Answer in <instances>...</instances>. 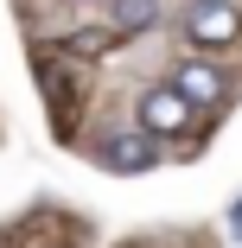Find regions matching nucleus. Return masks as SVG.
<instances>
[{"instance_id": "nucleus-1", "label": "nucleus", "mask_w": 242, "mask_h": 248, "mask_svg": "<svg viewBox=\"0 0 242 248\" xmlns=\"http://www.w3.org/2000/svg\"><path fill=\"white\" fill-rule=\"evenodd\" d=\"M134 127H147L153 140H191V127H198V102H191L178 83H153L147 95H140V108H134Z\"/></svg>"}, {"instance_id": "nucleus-2", "label": "nucleus", "mask_w": 242, "mask_h": 248, "mask_svg": "<svg viewBox=\"0 0 242 248\" xmlns=\"http://www.w3.org/2000/svg\"><path fill=\"white\" fill-rule=\"evenodd\" d=\"M185 38L204 45V51L236 45V38H242V7H236V0H198V7L185 13Z\"/></svg>"}, {"instance_id": "nucleus-3", "label": "nucleus", "mask_w": 242, "mask_h": 248, "mask_svg": "<svg viewBox=\"0 0 242 248\" xmlns=\"http://www.w3.org/2000/svg\"><path fill=\"white\" fill-rule=\"evenodd\" d=\"M172 83L198 102V115H223L229 102H236V89H229V77L210 64V58H185L178 70H172Z\"/></svg>"}, {"instance_id": "nucleus-4", "label": "nucleus", "mask_w": 242, "mask_h": 248, "mask_svg": "<svg viewBox=\"0 0 242 248\" xmlns=\"http://www.w3.org/2000/svg\"><path fill=\"white\" fill-rule=\"evenodd\" d=\"M96 159H102L109 172H153V166H160V140H153L147 127L109 134V140H96Z\"/></svg>"}, {"instance_id": "nucleus-5", "label": "nucleus", "mask_w": 242, "mask_h": 248, "mask_svg": "<svg viewBox=\"0 0 242 248\" xmlns=\"http://www.w3.org/2000/svg\"><path fill=\"white\" fill-rule=\"evenodd\" d=\"M160 19H166V0H109V32H121V38L153 32Z\"/></svg>"}, {"instance_id": "nucleus-6", "label": "nucleus", "mask_w": 242, "mask_h": 248, "mask_svg": "<svg viewBox=\"0 0 242 248\" xmlns=\"http://www.w3.org/2000/svg\"><path fill=\"white\" fill-rule=\"evenodd\" d=\"M109 38H115V32H83V38H70V51H83V58H96V51H102Z\"/></svg>"}, {"instance_id": "nucleus-7", "label": "nucleus", "mask_w": 242, "mask_h": 248, "mask_svg": "<svg viewBox=\"0 0 242 248\" xmlns=\"http://www.w3.org/2000/svg\"><path fill=\"white\" fill-rule=\"evenodd\" d=\"M229 229H236V235H242V204H236V210H229Z\"/></svg>"}, {"instance_id": "nucleus-8", "label": "nucleus", "mask_w": 242, "mask_h": 248, "mask_svg": "<svg viewBox=\"0 0 242 248\" xmlns=\"http://www.w3.org/2000/svg\"><path fill=\"white\" fill-rule=\"evenodd\" d=\"M45 248H64V242H45Z\"/></svg>"}]
</instances>
